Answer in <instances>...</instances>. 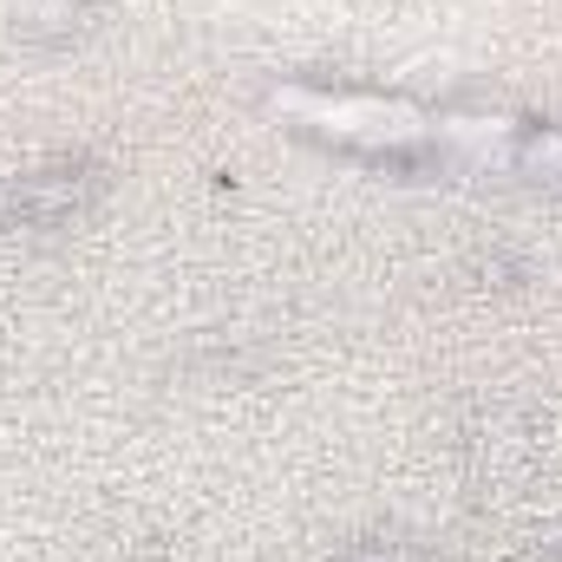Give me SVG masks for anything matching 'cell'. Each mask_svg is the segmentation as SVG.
<instances>
[{
    "mask_svg": "<svg viewBox=\"0 0 562 562\" xmlns=\"http://www.w3.org/2000/svg\"><path fill=\"white\" fill-rule=\"evenodd\" d=\"M517 157V170H530V177H550L562 183V132H530V138L510 150Z\"/></svg>",
    "mask_w": 562,
    "mask_h": 562,
    "instance_id": "obj_2",
    "label": "cell"
},
{
    "mask_svg": "<svg viewBox=\"0 0 562 562\" xmlns=\"http://www.w3.org/2000/svg\"><path fill=\"white\" fill-rule=\"evenodd\" d=\"M105 170L92 157H59L33 177H20V190L7 196V223H26V229H59L66 216H79L92 196H99Z\"/></svg>",
    "mask_w": 562,
    "mask_h": 562,
    "instance_id": "obj_1",
    "label": "cell"
},
{
    "mask_svg": "<svg viewBox=\"0 0 562 562\" xmlns=\"http://www.w3.org/2000/svg\"><path fill=\"white\" fill-rule=\"evenodd\" d=\"M360 562H425V557L413 550V543H386V550H380V543H367V550H360Z\"/></svg>",
    "mask_w": 562,
    "mask_h": 562,
    "instance_id": "obj_3",
    "label": "cell"
}]
</instances>
